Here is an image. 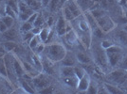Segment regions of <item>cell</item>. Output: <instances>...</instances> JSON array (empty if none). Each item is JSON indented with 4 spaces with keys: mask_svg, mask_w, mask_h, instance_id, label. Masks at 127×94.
Masks as SVG:
<instances>
[{
    "mask_svg": "<svg viewBox=\"0 0 127 94\" xmlns=\"http://www.w3.org/2000/svg\"><path fill=\"white\" fill-rule=\"evenodd\" d=\"M66 49L63 44L59 43V42H51L46 44L44 54L45 57L48 58L49 60H51L53 63L54 62H60L65 56L66 54Z\"/></svg>",
    "mask_w": 127,
    "mask_h": 94,
    "instance_id": "obj_1",
    "label": "cell"
},
{
    "mask_svg": "<svg viewBox=\"0 0 127 94\" xmlns=\"http://www.w3.org/2000/svg\"><path fill=\"white\" fill-rule=\"evenodd\" d=\"M96 21H97L98 26L104 33H107V32L113 30L115 28V26H116V24H115V22L112 20L111 17H109V16L106 15V14L102 15L100 18H98Z\"/></svg>",
    "mask_w": 127,
    "mask_h": 94,
    "instance_id": "obj_2",
    "label": "cell"
},
{
    "mask_svg": "<svg viewBox=\"0 0 127 94\" xmlns=\"http://www.w3.org/2000/svg\"><path fill=\"white\" fill-rule=\"evenodd\" d=\"M32 81L34 89H38V91L43 89H45V88H47V87H48L50 85V80H49V78H48L46 74L41 73H39L38 75H36L35 77H33L32 79Z\"/></svg>",
    "mask_w": 127,
    "mask_h": 94,
    "instance_id": "obj_3",
    "label": "cell"
},
{
    "mask_svg": "<svg viewBox=\"0 0 127 94\" xmlns=\"http://www.w3.org/2000/svg\"><path fill=\"white\" fill-rule=\"evenodd\" d=\"M4 61H5L6 69H7V74H8V79L11 80L12 82H14L16 78H18L16 76L14 69H13V63H12V56L10 54H6L4 55Z\"/></svg>",
    "mask_w": 127,
    "mask_h": 94,
    "instance_id": "obj_4",
    "label": "cell"
},
{
    "mask_svg": "<svg viewBox=\"0 0 127 94\" xmlns=\"http://www.w3.org/2000/svg\"><path fill=\"white\" fill-rule=\"evenodd\" d=\"M94 58L95 61L100 67H103L105 69L108 65V61H107V56H106L105 50L102 48H96L94 51Z\"/></svg>",
    "mask_w": 127,
    "mask_h": 94,
    "instance_id": "obj_5",
    "label": "cell"
},
{
    "mask_svg": "<svg viewBox=\"0 0 127 94\" xmlns=\"http://www.w3.org/2000/svg\"><path fill=\"white\" fill-rule=\"evenodd\" d=\"M108 77L111 81L115 82V83L124 84V82L126 81V73L124 70L120 69V70H116L109 73Z\"/></svg>",
    "mask_w": 127,
    "mask_h": 94,
    "instance_id": "obj_6",
    "label": "cell"
},
{
    "mask_svg": "<svg viewBox=\"0 0 127 94\" xmlns=\"http://www.w3.org/2000/svg\"><path fill=\"white\" fill-rule=\"evenodd\" d=\"M107 56V61H108V65L114 68L118 65H120V63L122 62V58H123V55L122 52H117V53H106Z\"/></svg>",
    "mask_w": 127,
    "mask_h": 94,
    "instance_id": "obj_7",
    "label": "cell"
},
{
    "mask_svg": "<svg viewBox=\"0 0 127 94\" xmlns=\"http://www.w3.org/2000/svg\"><path fill=\"white\" fill-rule=\"evenodd\" d=\"M65 6L71 11V12L74 14L76 18H79V17L82 16L83 11H82V10H81V8L79 7L76 0H67L66 3H65Z\"/></svg>",
    "mask_w": 127,
    "mask_h": 94,
    "instance_id": "obj_8",
    "label": "cell"
},
{
    "mask_svg": "<svg viewBox=\"0 0 127 94\" xmlns=\"http://www.w3.org/2000/svg\"><path fill=\"white\" fill-rule=\"evenodd\" d=\"M12 63H13V69H14V72H15L16 76L18 78L22 77L26 72H25V69L23 66V62H21L19 59L15 57H12Z\"/></svg>",
    "mask_w": 127,
    "mask_h": 94,
    "instance_id": "obj_9",
    "label": "cell"
},
{
    "mask_svg": "<svg viewBox=\"0 0 127 94\" xmlns=\"http://www.w3.org/2000/svg\"><path fill=\"white\" fill-rule=\"evenodd\" d=\"M90 83H91V79H90L89 74L86 73L85 74V76H83L81 79H79L77 89L79 91H86L88 87H89Z\"/></svg>",
    "mask_w": 127,
    "mask_h": 94,
    "instance_id": "obj_10",
    "label": "cell"
},
{
    "mask_svg": "<svg viewBox=\"0 0 127 94\" xmlns=\"http://www.w3.org/2000/svg\"><path fill=\"white\" fill-rule=\"evenodd\" d=\"M77 29V32H92L89 24L85 19H81L76 22V26H72Z\"/></svg>",
    "mask_w": 127,
    "mask_h": 94,
    "instance_id": "obj_11",
    "label": "cell"
},
{
    "mask_svg": "<svg viewBox=\"0 0 127 94\" xmlns=\"http://www.w3.org/2000/svg\"><path fill=\"white\" fill-rule=\"evenodd\" d=\"M64 40H65V42L68 43L69 45H74L76 42H79V39H78V35L75 31V29H71L65 33L64 35Z\"/></svg>",
    "mask_w": 127,
    "mask_h": 94,
    "instance_id": "obj_12",
    "label": "cell"
},
{
    "mask_svg": "<svg viewBox=\"0 0 127 94\" xmlns=\"http://www.w3.org/2000/svg\"><path fill=\"white\" fill-rule=\"evenodd\" d=\"M76 61H77V59L74 56L70 53L66 52L64 58L60 61V63L62 64V66H72V67H74L76 65Z\"/></svg>",
    "mask_w": 127,
    "mask_h": 94,
    "instance_id": "obj_13",
    "label": "cell"
},
{
    "mask_svg": "<svg viewBox=\"0 0 127 94\" xmlns=\"http://www.w3.org/2000/svg\"><path fill=\"white\" fill-rule=\"evenodd\" d=\"M20 85H21V88L24 89V91L27 92V93H34L35 92V89L33 87L32 83L31 84L29 82V80H26V79H22V77H20Z\"/></svg>",
    "mask_w": 127,
    "mask_h": 94,
    "instance_id": "obj_14",
    "label": "cell"
},
{
    "mask_svg": "<svg viewBox=\"0 0 127 94\" xmlns=\"http://www.w3.org/2000/svg\"><path fill=\"white\" fill-rule=\"evenodd\" d=\"M63 82L66 86H68L70 88H73V89H77V86H78V82H79V79L77 78L76 75H71V76H66V77H63Z\"/></svg>",
    "mask_w": 127,
    "mask_h": 94,
    "instance_id": "obj_15",
    "label": "cell"
},
{
    "mask_svg": "<svg viewBox=\"0 0 127 94\" xmlns=\"http://www.w3.org/2000/svg\"><path fill=\"white\" fill-rule=\"evenodd\" d=\"M79 7L81 8L82 11H87L94 6V1L93 0H76Z\"/></svg>",
    "mask_w": 127,
    "mask_h": 94,
    "instance_id": "obj_16",
    "label": "cell"
},
{
    "mask_svg": "<svg viewBox=\"0 0 127 94\" xmlns=\"http://www.w3.org/2000/svg\"><path fill=\"white\" fill-rule=\"evenodd\" d=\"M4 38L7 41H11V42H15L17 39V32L13 27L8 28L4 33Z\"/></svg>",
    "mask_w": 127,
    "mask_h": 94,
    "instance_id": "obj_17",
    "label": "cell"
},
{
    "mask_svg": "<svg viewBox=\"0 0 127 94\" xmlns=\"http://www.w3.org/2000/svg\"><path fill=\"white\" fill-rule=\"evenodd\" d=\"M76 59L77 61L82 64H90L92 62V59L88 55H86L84 52H79L76 55Z\"/></svg>",
    "mask_w": 127,
    "mask_h": 94,
    "instance_id": "obj_18",
    "label": "cell"
},
{
    "mask_svg": "<svg viewBox=\"0 0 127 94\" xmlns=\"http://www.w3.org/2000/svg\"><path fill=\"white\" fill-rule=\"evenodd\" d=\"M51 31V28H50V26H43L42 29H41V31L40 33L38 34V36L40 38V40H41V42H44V43H46L47 42V40H48V36H49V33Z\"/></svg>",
    "mask_w": 127,
    "mask_h": 94,
    "instance_id": "obj_19",
    "label": "cell"
},
{
    "mask_svg": "<svg viewBox=\"0 0 127 94\" xmlns=\"http://www.w3.org/2000/svg\"><path fill=\"white\" fill-rule=\"evenodd\" d=\"M4 48H5V51L8 53L11 52H14V51H17L19 50V46L18 44L16 43L15 42H11V41H7L4 43Z\"/></svg>",
    "mask_w": 127,
    "mask_h": 94,
    "instance_id": "obj_20",
    "label": "cell"
},
{
    "mask_svg": "<svg viewBox=\"0 0 127 94\" xmlns=\"http://www.w3.org/2000/svg\"><path fill=\"white\" fill-rule=\"evenodd\" d=\"M32 58V65L37 69L39 72H42L43 71V65H42V59L38 57L37 54H33L31 56Z\"/></svg>",
    "mask_w": 127,
    "mask_h": 94,
    "instance_id": "obj_21",
    "label": "cell"
},
{
    "mask_svg": "<svg viewBox=\"0 0 127 94\" xmlns=\"http://www.w3.org/2000/svg\"><path fill=\"white\" fill-rule=\"evenodd\" d=\"M60 73H61L62 77L74 75V67H72V66H62V68L60 69Z\"/></svg>",
    "mask_w": 127,
    "mask_h": 94,
    "instance_id": "obj_22",
    "label": "cell"
},
{
    "mask_svg": "<svg viewBox=\"0 0 127 94\" xmlns=\"http://www.w3.org/2000/svg\"><path fill=\"white\" fill-rule=\"evenodd\" d=\"M85 20L87 21V23L89 24L90 27H91V29H95L96 27H98V25H97V21H96V19L94 18V16L91 14V12L90 11H85Z\"/></svg>",
    "mask_w": 127,
    "mask_h": 94,
    "instance_id": "obj_23",
    "label": "cell"
},
{
    "mask_svg": "<svg viewBox=\"0 0 127 94\" xmlns=\"http://www.w3.org/2000/svg\"><path fill=\"white\" fill-rule=\"evenodd\" d=\"M104 89H105L106 93L117 94V93H123L124 92L120 88H118V87L112 85V84H107V83L104 84Z\"/></svg>",
    "mask_w": 127,
    "mask_h": 94,
    "instance_id": "obj_24",
    "label": "cell"
},
{
    "mask_svg": "<svg viewBox=\"0 0 127 94\" xmlns=\"http://www.w3.org/2000/svg\"><path fill=\"white\" fill-rule=\"evenodd\" d=\"M63 16L67 22H73L75 19H77L74 16V14L71 12V11L69 10L66 6H64V8L63 10Z\"/></svg>",
    "mask_w": 127,
    "mask_h": 94,
    "instance_id": "obj_25",
    "label": "cell"
},
{
    "mask_svg": "<svg viewBox=\"0 0 127 94\" xmlns=\"http://www.w3.org/2000/svg\"><path fill=\"white\" fill-rule=\"evenodd\" d=\"M24 2H26L27 4L29 5V7L32 9L33 11H37L41 8V2L38 0H23Z\"/></svg>",
    "mask_w": 127,
    "mask_h": 94,
    "instance_id": "obj_26",
    "label": "cell"
},
{
    "mask_svg": "<svg viewBox=\"0 0 127 94\" xmlns=\"http://www.w3.org/2000/svg\"><path fill=\"white\" fill-rule=\"evenodd\" d=\"M40 42H41V40H40L39 36H38V35H34V36L31 39V41L29 42V46H30V48H31L32 50L34 51Z\"/></svg>",
    "mask_w": 127,
    "mask_h": 94,
    "instance_id": "obj_27",
    "label": "cell"
},
{
    "mask_svg": "<svg viewBox=\"0 0 127 94\" xmlns=\"http://www.w3.org/2000/svg\"><path fill=\"white\" fill-rule=\"evenodd\" d=\"M0 75L8 78L7 69H6L5 61H4V55L3 54H0Z\"/></svg>",
    "mask_w": 127,
    "mask_h": 94,
    "instance_id": "obj_28",
    "label": "cell"
},
{
    "mask_svg": "<svg viewBox=\"0 0 127 94\" xmlns=\"http://www.w3.org/2000/svg\"><path fill=\"white\" fill-rule=\"evenodd\" d=\"M1 19H2V21L4 22V24L7 26L8 28H11V27H12L13 25H14V21H15V19H14V18H12V17H11V16L5 15V16H3V17H1Z\"/></svg>",
    "mask_w": 127,
    "mask_h": 94,
    "instance_id": "obj_29",
    "label": "cell"
},
{
    "mask_svg": "<svg viewBox=\"0 0 127 94\" xmlns=\"http://www.w3.org/2000/svg\"><path fill=\"white\" fill-rule=\"evenodd\" d=\"M86 71L81 66H74V74L77 76L78 79H81L83 76H85Z\"/></svg>",
    "mask_w": 127,
    "mask_h": 94,
    "instance_id": "obj_30",
    "label": "cell"
},
{
    "mask_svg": "<svg viewBox=\"0 0 127 94\" xmlns=\"http://www.w3.org/2000/svg\"><path fill=\"white\" fill-rule=\"evenodd\" d=\"M34 13V11L33 10H29V11H24V12H19L18 13V17L21 19L23 22H25V21H28V19L30 18V16L32 15V14H33Z\"/></svg>",
    "mask_w": 127,
    "mask_h": 94,
    "instance_id": "obj_31",
    "label": "cell"
},
{
    "mask_svg": "<svg viewBox=\"0 0 127 94\" xmlns=\"http://www.w3.org/2000/svg\"><path fill=\"white\" fill-rule=\"evenodd\" d=\"M66 22L67 21L64 18V16H61L58 19L57 23H56V30L61 29V28H65V27H66V25H67Z\"/></svg>",
    "mask_w": 127,
    "mask_h": 94,
    "instance_id": "obj_32",
    "label": "cell"
},
{
    "mask_svg": "<svg viewBox=\"0 0 127 94\" xmlns=\"http://www.w3.org/2000/svg\"><path fill=\"white\" fill-rule=\"evenodd\" d=\"M18 9H19V12H24V11L31 10L29 5L27 4L26 2H24L23 0H18Z\"/></svg>",
    "mask_w": 127,
    "mask_h": 94,
    "instance_id": "obj_33",
    "label": "cell"
},
{
    "mask_svg": "<svg viewBox=\"0 0 127 94\" xmlns=\"http://www.w3.org/2000/svg\"><path fill=\"white\" fill-rule=\"evenodd\" d=\"M5 15L11 16V17L14 18V19H16V18L18 17V14H17L15 11L11 9L10 6H8V5L5 6Z\"/></svg>",
    "mask_w": 127,
    "mask_h": 94,
    "instance_id": "obj_34",
    "label": "cell"
},
{
    "mask_svg": "<svg viewBox=\"0 0 127 94\" xmlns=\"http://www.w3.org/2000/svg\"><path fill=\"white\" fill-rule=\"evenodd\" d=\"M45 24V20H44V17L42 16V14L38 13V16L36 18V20L33 23V26H36V27H43Z\"/></svg>",
    "mask_w": 127,
    "mask_h": 94,
    "instance_id": "obj_35",
    "label": "cell"
},
{
    "mask_svg": "<svg viewBox=\"0 0 127 94\" xmlns=\"http://www.w3.org/2000/svg\"><path fill=\"white\" fill-rule=\"evenodd\" d=\"M118 37H119V40L120 42H122V44L126 45L127 46V32L122 30V31H120L119 34H118Z\"/></svg>",
    "mask_w": 127,
    "mask_h": 94,
    "instance_id": "obj_36",
    "label": "cell"
},
{
    "mask_svg": "<svg viewBox=\"0 0 127 94\" xmlns=\"http://www.w3.org/2000/svg\"><path fill=\"white\" fill-rule=\"evenodd\" d=\"M8 6H10L13 11H15L16 13H19V9H18V1L17 0H9L8 1Z\"/></svg>",
    "mask_w": 127,
    "mask_h": 94,
    "instance_id": "obj_37",
    "label": "cell"
},
{
    "mask_svg": "<svg viewBox=\"0 0 127 94\" xmlns=\"http://www.w3.org/2000/svg\"><path fill=\"white\" fill-rule=\"evenodd\" d=\"M32 28H33V25L31 24L30 22L25 21L24 23H23V25L21 26V31H23V32L31 31Z\"/></svg>",
    "mask_w": 127,
    "mask_h": 94,
    "instance_id": "obj_38",
    "label": "cell"
},
{
    "mask_svg": "<svg viewBox=\"0 0 127 94\" xmlns=\"http://www.w3.org/2000/svg\"><path fill=\"white\" fill-rule=\"evenodd\" d=\"M91 12V14L94 16V18H95L96 20L98 19V18H100L101 17L102 15H104L105 13H104V11H101V9H94V10H92V11H90Z\"/></svg>",
    "mask_w": 127,
    "mask_h": 94,
    "instance_id": "obj_39",
    "label": "cell"
},
{
    "mask_svg": "<svg viewBox=\"0 0 127 94\" xmlns=\"http://www.w3.org/2000/svg\"><path fill=\"white\" fill-rule=\"evenodd\" d=\"M117 52H122V48L119 45H112L111 47H109L108 49L105 50V53H117Z\"/></svg>",
    "mask_w": 127,
    "mask_h": 94,
    "instance_id": "obj_40",
    "label": "cell"
},
{
    "mask_svg": "<svg viewBox=\"0 0 127 94\" xmlns=\"http://www.w3.org/2000/svg\"><path fill=\"white\" fill-rule=\"evenodd\" d=\"M85 92L90 93V94L98 93V92H99V89H98V87L96 86L95 84H93L92 82H91L90 85H89V87H88V89H87V90H86Z\"/></svg>",
    "mask_w": 127,
    "mask_h": 94,
    "instance_id": "obj_41",
    "label": "cell"
},
{
    "mask_svg": "<svg viewBox=\"0 0 127 94\" xmlns=\"http://www.w3.org/2000/svg\"><path fill=\"white\" fill-rule=\"evenodd\" d=\"M59 3H60V0H50L49 4H48V7H49V10L51 11H56L57 7H58Z\"/></svg>",
    "mask_w": 127,
    "mask_h": 94,
    "instance_id": "obj_42",
    "label": "cell"
},
{
    "mask_svg": "<svg viewBox=\"0 0 127 94\" xmlns=\"http://www.w3.org/2000/svg\"><path fill=\"white\" fill-rule=\"evenodd\" d=\"M112 45H114V43H113V42L109 41V40H104V41H102V42H101V47L102 49H104V50L108 49V48L111 47Z\"/></svg>",
    "mask_w": 127,
    "mask_h": 94,
    "instance_id": "obj_43",
    "label": "cell"
},
{
    "mask_svg": "<svg viewBox=\"0 0 127 94\" xmlns=\"http://www.w3.org/2000/svg\"><path fill=\"white\" fill-rule=\"evenodd\" d=\"M39 93H43V94H48V93H53L54 92V87H52L51 85H49L48 87L45 88V89H41L38 91Z\"/></svg>",
    "mask_w": 127,
    "mask_h": 94,
    "instance_id": "obj_44",
    "label": "cell"
},
{
    "mask_svg": "<svg viewBox=\"0 0 127 94\" xmlns=\"http://www.w3.org/2000/svg\"><path fill=\"white\" fill-rule=\"evenodd\" d=\"M45 47H46V44H45L44 42H40L34 51L36 52V54H37V55H39V54H42V53L44 52V50H45Z\"/></svg>",
    "mask_w": 127,
    "mask_h": 94,
    "instance_id": "obj_45",
    "label": "cell"
},
{
    "mask_svg": "<svg viewBox=\"0 0 127 94\" xmlns=\"http://www.w3.org/2000/svg\"><path fill=\"white\" fill-rule=\"evenodd\" d=\"M34 36V34L32 33V31H28V32H24V35H23V40L26 41V42H30L31 39Z\"/></svg>",
    "mask_w": 127,
    "mask_h": 94,
    "instance_id": "obj_46",
    "label": "cell"
},
{
    "mask_svg": "<svg viewBox=\"0 0 127 94\" xmlns=\"http://www.w3.org/2000/svg\"><path fill=\"white\" fill-rule=\"evenodd\" d=\"M94 35L97 36L98 38H102L103 35H104V32L102 31L101 28L98 26V27H96L95 29H94Z\"/></svg>",
    "mask_w": 127,
    "mask_h": 94,
    "instance_id": "obj_47",
    "label": "cell"
},
{
    "mask_svg": "<svg viewBox=\"0 0 127 94\" xmlns=\"http://www.w3.org/2000/svg\"><path fill=\"white\" fill-rule=\"evenodd\" d=\"M120 67L122 70H124V71H127V58H122V62L120 63Z\"/></svg>",
    "mask_w": 127,
    "mask_h": 94,
    "instance_id": "obj_48",
    "label": "cell"
},
{
    "mask_svg": "<svg viewBox=\"0 0 127 94\" xmlns=\"http://www.w3.org/2000/svg\"><path fill=\"white\" fill-rule=\"evenodd\" d=\"M37 16H38V12H34L33 14H32V15L30 16V18L28 19V22H30L31 24H32V25H33V23H34V21L36 20Z\"/></svg>",
    "mask_w": 127,
    "mask_h": 94,
    "instance_id": "obj_49",
    "label": "cell"
},
{
    "mask_svg": "<svg viewBox=\"0 0 127 94\" xmlns=\"http://www.w3.org/2000/svg\"><path fill=\"white\" fill-rule=\"evenodd\" d=\"M8 29V27L4 24V22L2 21V19H0V33H4Z\"/></svg>",
    "mask_w": 127,
    "mask_h": 94,
    "instance_id": "obj_50",
    "label": "cell"
},
{
    "mask_svg": "<svg viewBox=\"0 0 127 94\" xmlns=\"http://www.w3.org/2000/svg\"><path fill=\"white\" fill-rule=\"evenodd\" d=\"M41 29H42V27H36V26H33V28H32L31 31L34 34V35H38L40 31H41Z\"/></svg>",
    "mask_w": 127,
    "mask_h": 94,
    "instance_id": "obj_51",
    "label": "cell"
},
{
    "mask_svg": "<svg viewBox=\"0 0 127 94\" xmlns=\"http://www.w3.org/2000/svg\"><path fill=\"white\" fill-rule=\"evenodd\" d=\"M53 24H54V19H53V17H52V16L48 17V26L51 27Z\"/></svg>",
    "mask_w": 127,
    "mask_h": 94,
    "instance_id": "obj_52",
    "label": "cell"
},
{
    "mask_svg": "<svg viewBox=\"0 0 127 94\" xmlns=\"http://www.w3.org/2000/svg\"><path fill=\"white\" fill-rule=\"evenodd\" d=\"M49 2H50V0H41V4H42L44 7H48Z\"/></svg>",
    "mask_w": 127,
    "mask_h": 94,
    "instance_id": "obj_53",
    "label": "cell"
},
{
    "mask_svg": "<svg viewBox=\"0 0 127 94\" xmlns=\"http://www.w3.org/2000/svg\"><path fill=\"white\" fill-rule=\"evenodd\" d=\"M6 51H5V48H4V44L2 43V42H0V53H5Z\"/></svg>",
    "mask_w": 127,
    "mask_h": 94,
    "instance_id": "obj_54",
    "label": "cell"
},
{
    "mask_svg": "<svg viewBox=\"0 0 127 94\" xmlns=\"http://www.w3.org/2000/svg\"><path fill=\"white\" fill-rule=\"evenodd\" d=\"M119 3L122 6H125L127 4V0H120V1H119Z\"/></svg>",
    "mask_w": 127,
    "mask_h": 94,
    "instance_id": "obj_55",
    "label": "cell"
},
{
    "mask_svg": "<svg viewBox=\"0 0 127 94\" xmlns=\"http://www.w3.org/2000/svg\"><path fill=\"white\" fill-rule=\"evenodd\" d=\"M66 1H67V0H60V4L64 5V4H65V3H66Z\"/></svg>",
    "mask_w": 127,
    "mask_h": 94,
    "instance_id": "obj_56",
    "label": "cell"
},
{
    "mask_svg": "<svg viewBox=\"0 0 127 94\" xmlns=\"http://www.w3.org/2000/svg\"><path fill=\"white\" fill-rule=\"evenodd\" d=\"M3 92H4V88H2L0 86V93H3Z\"/></svg>",
    "mask_w": 127,
    "mask_h": 94,
    "instance_id": "obj_57",
    "label": "cell"
},
{
    "mask_svg": "<svg viewBox=\"0 0 127 94\" xmlns=\"http://www.w3.org/2000/svg\"><path fill=\"white\" fill-rule=\"evenodd\" d=\"M123 30L127 32V25H125V26H124V28H123Z\"/></svg>",
    "mask_w": 127,
    "mask_h": 94,
    "instance_id": "obj_58",
    "label": "cell"
},
{
    "mask_svg": "<svg viewBox=\"0 0 127 94\" xmlns=\"http://www.w3.org/2000/svg\"><path fill=\"white\" fill-rule=\"evenodd\" d=\"M38 1H40V2H41V0H38Z\"/></svg>",
    "mask_w": 127,
    "mask_h": 94,
    "instance_id": "obj_59",
    "label": "cell"
},
{
    "mask_svg": "<svg viewBox=\"0 0 127 94\" xmlns=\"http://www.w3.org/2000/svg\"><path fill=\"white\" fill-rule=\"evenodd\" d=\"M117 1H118V2H119V1H120V0H117Z\"/></svg>",
    "mask_w": 127,
    "mask_h": 94,
    "instance_id": "obj_60",
    "label": "cell"
},
{
    "mask_svg": "<svg viewBox=\"0 0 127 94\" xmlns=\"http://www.w3.org/2000/svg\"><path fill=\"white\" fill-rule=\"evenodd\" d=\"M0 19H1V15H0Z\"/></svg>",
    "mask_w": 127,
    "mask_h": 94,
    "instance_id": "obj_61",
    "label": "cell"
}]
</instances>
